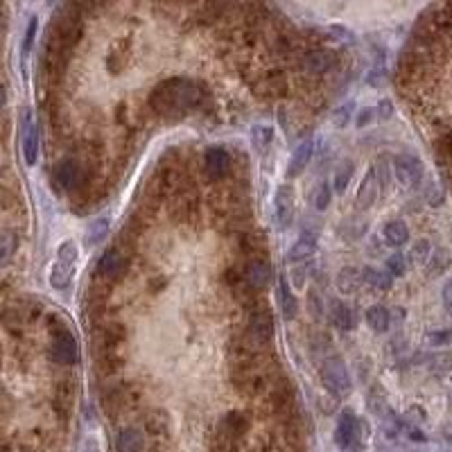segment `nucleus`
Masks as SVG:
<instances>
[{"mask_svg":"<svg viewBox=\"0 0 452 452\" xmlns=\"http://www.w3.org/2000/svg\"><path fill=\"white\" fill-rule=\"evenodd\" d=\"M271 141H274V127L271 125H253L251 127V143L258 152H267Z\"/></svg>","mask_w":452,"mask_h":452,"instance_id":"32","label":"nucleus"},{"mask_svg":"<svg viewBox=\"0 0 452 452\" xmlns=\"http://www.w3.org/2000/svg\"><path fill=\"white\" fill-rule=\"evenodd\" d=\"M244 337L249 340L258 351H267L271 340H274V317L267 308H258L249 315Z\"/></svg>","mask_w":452,"mask_h":452,"instance_id":"4","label":"nucleus"},{"mask_svg":"<svg viewBox=\"0 0 452 452\" xmlns=\"http://www.w3.org/2000/svg\"><path fill=\"white\" fill-rule=\"evenodd\" d=\"M362 283H364L362 281V269H357V267H342L340 274H337V278H335L337 290H340L342 294H355Z\"/></svg>","mask_w":452,"mask_h":452,"instance_id":"23","label":"nucleus"},{"mask_svg":"<svg viewBox=\"0 0 452 452\" xmlns=\"http://www.w3.org/2000/svg\"><path fill=\"white\" fill-rule=\"evenodd\" d=\"M380 190H382V184H380V179H377L375 168H371L364 175V179H362V184L357 188V197H355L357 208H362V210L371 208L373 204L377 202V197H380Z\"/></svg>","mask_w":452,"mask_h":452,"instance_id":"15","label":"nucleus"},{"mask_svg":"<svg viewBox=\"0 0 452 452\" xmlns=\"http://www.w3.org/2000/svg\"><path fill=\"white\" fill-rule=\"evenodd\" d=\"M437 156L443 170H452V129H446L437 138Z\"/></svg>","mask_w":452,"mask_h":452,"instance_id":"31","label":"nucleus"},{"mask_svg":"<svg viewBox=\"0 0 452 452\" xmlns=\"http://www.w3.org/2000/svg\"><path fill=\"white\" fill-rule=\"evenodd\" d=\"M106 231H109V222H106V219H97V222H93V224H90V228H88L86 242H88V244L100 242L102 237L106 235Z\"/></svg>","mask_w":452,"mask_h":452,"instance_id":"39","label":"nucleus"},{"mask_svg":"<svg viewBox=\"0 0 452 452\" xmlns=\"http://www.w3.org/2000/svg\"><path fill=\"white\" fill-rule=\"evenodd\" d=\"M337 63V57L333 50H328V48H315V50H308L306 55L301 57V68L303 72H308V75H326V72H331Z\"/></svg>","mask_w":452,"mask_h":452,"instance_id":"11","label":"nucleus"},{"mask_svg":"<svg viewBox=\"0 0 452 452\" xmlns=\"http://www.w3.org/2000/svg\"><path fill=\"white\" fill-rule=\"evenodd\" d=\"M391 116H393L391 100H380V104H377V118H380V120H389Z\"/></svg>","mask_w":452,"mask_h":452,"instance_id":"47","label":"nucleus"},{"mask_svg":"<svg viewBox=\"0 0 452 452\" xmlns=\"http://www.w3.org/2000/svg\"><path fill=\"white\" fill-rule=\"evenodd\" d=\"M143 430L152 437L161 439V437H170L172 434V418L166 409L154 407L150 412H145L143 416Z\"/></svg>","mask_w":452,"mask_h":452,"instance_id":"17","label":"nucleus"},{"mask_svg":"<svg viewBox=\"0 0 452 452\" xmlns=\"http://www.w3.org/2000/svg\"><path fill=\"white\" fill-rule=\"evenodd\" d=\"M258 88L265 90L269 97L285 95V90H287V77H285V72H283V70H269L267 75L260 79Z\"/></svg>","mask_w":452,"mask_h":452,"instance_id":"26","label":"nucleus"},{"mask_svg":"<svg viewBox=\"0 0 452 452\" xmlns=\"http://www.w3.org/2000/svg\"><path fill=\"white\" fill-rule=\"evenodd\" d=\"M52 357L63 366L77 364L79 362V344L68 328H61V331L52 333Z\"/></svg>","mask_w":452,"mask_h":452,"instance_id":"9","label":"nucleus"},{"mask_svg":"<svg viewBox=\"0 0 452 452\" xmlns=\"http://www.w3.org/2000/svg\"><path fill=\"white\" fill-rule=\"evenodd\" d=\"M249 418H246L244 414L240 412H228L224 416V421H222V432H226L228 437H233V439H240L244 437L246 432H249Z\"/></svg>","mask_w":452,"mask_h":452,"instance_id":"28","label":"nucleus"},{"mask_svg":"<svg viewBox=\"0 0 452 452\" xmlns=\"http://www.w3.org/2000/svg\"><path fill=\"white\" fill-rule=\"evenodd\" d=\"M37 30H39V21H37V16H32V19L28 21L26 37H23V48H21L23 59H28L30 52H32V46H35V39H37Z\"/></svg>","mask_w":452,"mask_h":452,"instance_id":"36","label":"nucleus"},{"mask_svg":"<svg viewBox=\"0 0 452 452\" xmlns=\"http://www.w3.org/2000/svg\"><path fill=\"white\" fill-rule=\"evenodd\" d=\"M319 407H322V412L333 414L337 409V396H322L319 398Z\"/></svg>","mask_w":452,"mask_h":452,"instance_id":"48","label":"nucleus"},{"mask_svg":"<svg viewBox=\"0 0 452 452\" xmlns=\"http://www.w3.org/2000/svg\"><path fill=\"white\" fill-rule=\"evenodd\" d=\"M450 262H452V258H450V253L446 251V249H437V251H432V256H430V260H427V274L430 276H439V274H443L448 267H450Z\"/></svg>","mask_w":452,"mask_h":452,"instance_id":"33","label":"nucleus"},{"mask_svg":"<svg viewBox=\"0 0 452 452\" xmlns=\"http://www.w3.org/2000/svg\"><path fill=\"white\" fill-rule=\"evenodd\" d=\"M452 340V333H430L427 335V344H432V346H443V344H448Z\"/></svg>","mask_w":452,"mask_h":452,"instance_id":"46","label":"nucleus"},{"mask_svg":"<svg viewBox=\"0 0 452 452\" xmlns=\"http://www.w3.org/2000/svg\"><path fill=\"white\" fill-rule=\"evenodd\" d=\"M208 452H237V443L233 437H228L226 432H217L215 437L210 439V446Z\"/></svg>","mask_w":452,"mask_h":452,"instance_id":"35","label":"nucleus"},{"mask_svg":"<svg viewBox=\"0 0 452 452\" xmlns=\"http://www.w3.org/2000/svg\"><path fill=\"white\" fill-rule=\"evenodd\" d=\"M322 380H324V387L333 393L337 398H348L353 393V377L348 366L344 364V360L340 357H326L322 362Z\"/></svg>","mask_w":452,"mask_h":452,"instance_id":"2","label":"nucleus"},{"mask_svg":"<svg viewBox=\"0 0 452 452\" xmlns=\"http://www.w3.org/2000/svg\"><path fill=\"white\" fill-rule=\"evenodd\" d=\"M242 276L253 290L260 292V290H267V285L271 283V278H274V267H271V262L265 258H249L242 267Z\"/></svg>","mask_w":452,"mask_h":452,"instance_id":"10","label":"nucleus"},{"mask_svg":"<svg viewBox=\"0 0 452 452\" xmlns=\"http://www.w3.org/2000/svg\"><path fill=\"white\" fill-rule=\"evenodd\" d=\"M393 175L402 186H416L423 179V163L412 154H398L393 156Z\"/></svg>","mask_w":452,"mask_h":452,"instance_id":"12","label":"nucleus"},{"mask_svg":"<svg viewBox=\"0 0 452 452\" xmlns=\"http://www.w3.org/2000/svg\"><path fill=\"white\" fill-rule=\"evenodd\" d=\"M328 319H331V324L340 328V331H351V328L355 326V315H353V308L348 306V303L340 301V299L331 301V308H328Z\"/></svg>","mask_w":452,"mask_h":452,"instance_id":"20","label":"nucleus"},{"mask_svg":"<svg viewBox=\"0 0 452 452\" xmlns=\"http://www.w3.org/2000/svg\"><path fill=\"white\" fill-rule=\"evenodd\" d=\"M95 342L97 346H100V353L102 351H116L122 342L127 340V331L122 324H116V322H106V324H100L95 326Z\"/></svg>","mask_w":452,"mask_h":452,"instance_id":"13","label":"nucleus"},{"mask_svg":"<svg viewBox=\"0 0 452 452\" xmlns=\"http://www.w3.org/2000/svg\"><path fill=\"white\" fill-rule=\"evenodd\" d=\"M382 235H384V242H387L389 246H393V249H400V246L409 240V228L402 219H391V222L384 224Z\"/></svg>","mask_w":452,"mask_h":452,"instance_id":"24","label":"nucleus"},{"mask_svg":"<svg viewBox=\"0 0 452 452\" xmlns=\"http://www.w3.org/2000/svg\"><path fill=\"white\" fill-rule=\"evenodd\" d=\"M353 172H355V168H353V163H348V161H346V163H342V166L335 170V177H333L335 193H340V195L346 193V188L351 186Z\"/></svg>","mask_w":452,"mask_h":452,"instance_id":"34","label":"nucleus"},{"mask_svg":"<svg viewBox=\"0 0 452 452\" xmlns=\"http://www.w3.org/2000/svg\"><path fill=\"white\" fill-rule=\"evenodd\" d=\"M88 175L84 166L77 159H61L55 168V184L61 188V190L68 193H81L88 186Z\"/></svg>","mask_w":452,"mask_h":452,"instance_id":"5","label":"nucleus"},{"mask_svg":"<svg viewBox=\"0 0 452 452\" xmlns=\"http://www.w3.org/2000/svg\"><path fill=\"white\" fill-rule=\"evenodd\" d=\"M12 240H14L12 233H5L3 235V262H7V260H10V256H12V249H14Z\"/></svg>","mask_w":452,"mask_h":452,"instance_id":"50","label":"nucleus"},{"mask_svg":"<svg viewBox=\"0 0 452 452\" xmlns=\"http://www.w3.org/2000/svg\"><path fill=\"white\" fill-rule=\"evenodd\" d=\"M308 308H310V315L317 319H324L326 315V303L322 299V294H319V290H310L308 292Z\"/></svg>","mask_w":452,"mask_h":452,"instance_id":"37","label":"nucleus"},{"mask_svg":"<svg viewBox=\"0 0 452 452\" xmlns=\"http://www.w3.org/2000/svg\"><path fill=\"white\" fill-rule=\"evenodd\" d=\"M387 271L391 276H405V271H407L405 256H402V253H393V256L387 260Z\"/></svg>","mask_w":452,"mask_h":452,"instance_id":"41","label":"nucleus"},{"mask_svg":"<svg viewBox=\"0 0 452 452\" xmlns=\"http://www.w3.org/2000/svg\"><path fill=\"white\" fill-rule=\"evenodd\" d=\"M315 251H317V235L315 233H303L301 240H297L290 246V251H287V260L294 262V265H301V262L308 260Z\"/></svg>","mask_w":452,"mask_h":452,"instance_id":"21","label":"nucleus"},{"mask_svg":"<svg viewBox=\"0 0 452 452\" xmlns=\"http://www.w3.org/2000/svg\"><path fill=\"white\" fill-rule=\"evenodd\" d=\"M443 306H446L448 315H452V278L443 285Z\"/></svg>","mask_w":452,"mask_h":452,"instance_id":"49","label":"nucleus"},{"mask_svg":"<svg viewBox=\"0 0 452 452\" xmlns=\"http://www.w3.org/2000/svg\"><path fill=\"white\" fill-rule=\"evenodd\" d=\"M23 159H26V166H37L39 159V129L35 122L26 116V127H23Z\"/></svg>","mask_w":452,"mask_h":452,"instance_id":"19","label":"nucleus"},{"mask_svg":"<svg viewBox=\"0 0 452 452\" xmlns=\"http://www.w3.org/2000/svg\"><path fill=\"white\" fill-rule=\"evenodd\" d=\"M127 269H129V258H127V251H122L120 246H113V249L104 251L102 258L97 260V278L104 283H118L122 278L127 276Z\"/></svg>","mask_w":452,"mask_h":452,"instance_id":"6","label":"nucleus"},{"mask_svg":"<svg viewBox=\"0 0 452 452\" xmlns=\"http://www.w3.org/2000/svg\"><path fill=\"white\" fill-rule=\"evenodd\" d=\"M208 100L204 84L188 77H168L154 86L150 95V109L163 118H181L202 109Z\"/></svg>","mask_w":452,"mask_h":452,"instance_id":"1","label":"nucleus"},{"mask_svg":"<svg viewBox=\"0 0 452 452\" xmlns=\"http://www.w3.org/2000/svg\"><path fill=\"white\" fill-rule=\"evenodd\" d=\"M351 116H353V102H346V104L340 106V109L333 113V125H335L337 129H344V127L348 125Z\"/></svg>","mask_w":452,"mask_h":452,"instance_id":"40","label":"nucleus"},{"mask_svg":"<svg viewBox=\"0 0 452 452\" xmlns=\"http://www.w3.org/2000/svg\"><path fill=\"white\" fill-rule=\"evenodd\" d=\"M331 206V186L328 184H319L317 193H315V208L317 210H326Z\"/></svg>","mask_w":452,"mask_h":452,"instance_id":"42","label":"nucleus"},{"mask_svg":"<svg viewBox=\"0 0 452 452\" xmlns=\"http://www.w3.org/2000/svg\"><path fill=\"white\" fill-rule=\"evenodd\" d=\"M118 452H141L145 448V439H143V432L138 427H125L120 430L118 434Z\"/></svg>","mask_w":452,"mask_h":452,"instance_id":"25","label":"nucleus"},{"mask_svg":"<svg viewBox=\"0 0 452 452\" xmlns=\"http://www.w3.org/2000/svg\"><path fill=\"white\" fill-rule=\"evenodd\" d=\"M278 297H281V308H283V317L290 322L299 315V301L297 297L290 292V285H287L285 278H281V283H278Z\"/></svg>","mask_w":452,"mask_h":452,"instance_id":"29","label":"nucleus"},{"mask_svg":"<svg viewBox=\"0 0 452 452\" xmlns=\"http://www.w3.org/2000/svg\"><path fill=\"white\" fill-rule=\"evenodd\" d=\"M290 276H292V285L297 287V290H301L303 285H306V276H308V271H306V267H301V265H297L292 271H290Z\"/></svg>","mask_w":452,"mask_h":452,"instance_id":"43","label":"nucleus"},{"mask_svg":"<svg viewBox=\"0 0 452 452\" xmlns=\"http://www.w3.org/2000/svg\"><path fill=\"white\" fill-rule=\"evenodd\" d=\"M375 118V111L371 109V106H366V109H362L360 113H357V120H355V125L362 129V127H369L371 125V120Z\"/></svg>","mask_w":452,"mask_h":452,"instance_id":"45","label":"nucleus"},{"mask_svg":"<svg viewBox=\"0 0 452 452\" xmlns=\"http://www.w3.org/2000/svg\"><path fill=\"white\" fill-rule=\"evenodd\" d=\"M362 281L373 292H387L393 285V276L384 269H375V267H364L362 269Z\"/></svg>","mask_w":452,"mask_h":452,"instance_id":"22","label":"nucleus"},{"mask_svg":"<svg viewBox=\"0 0 452 452\" xmlns=\"http://www.w3.org/2000/svg\"><path fill=\"white\" fill-rule=\"evenodd\" d=\"M95 366H97V373H100L102 377H111L122 366V362L116 355V351H102L100 355H97Z\"/></svg>","mask_w":452,"mask_h":452,"instance_id":"30","label":"nucleus"},{"mask_svg":"<svg viewBox=\"0 0 452 452\" xmlns=\"http://www.w3.org/2000/svg\"><path fill=\"white\" fill-rule=\"evenodd\" d=\"M75 265H77V244L72 240H66L57 249V260L50 269V285L55 290H66L70 285L72 274H75Z\"/></svg>","mask_w":452,"mask_h":452,"instance_id":"3","label":"nucleus"},{"mask_svg":"<svg viewBox=\"0 0 452 452\" xmlns=\"http://www.w3.org/2000/svg\"><path fill=\"white\" fill-rule=\"evenodd\" d=\"M366 437V423L360 421L353 409H344L335 427V441L340 448H348Z\"/></svg>","mask_w":452,"mask_h":452,"instance_id":"7","label":"nucleus"},{"mask_svg":"<svg viewBox=\"0 0 452 452\" xmlns=\"http://www.w3.org/2000/svg\"><path fill=\"white\" fill-rule=\"evenodd\" d=\"M312 154H315V141L312 138H303V141L297 145V150H294L290 163H287V179H297L301 177L306 168L310 166L312 161Z\"/></svg>","mask_w":452,"mask_h":452,"instance_id":"16","label":"nucleus"},{"mask_svg":"<svg viewBox=\"0 0 452 452\" xmlns=\"http://www.w3.org/2000/svg\"><path fill=\"white\" fill-rule=\"evenodd\" d=\"M409 253H412V262H416V265H423V262H427L432 256V246L427 240H418Z\"/></svg>","mask_w":452,"mask_h":452,"instance_id":"38","label":"nucleus"},{"mask_svg":"<svg viewBox=\"0 0 452 452\" xmlns=\"http://www.w3.org/2000/svg\"><path fill=\"white\" fill-rule=\"evenodd\" d=\"M366 326L371 328L373 333H387L389 331V322H391V315H389V310L380 306V303H375V306H371L366 310Z\"/></svg>","mask_w":452,"mask_h":452,"instance_id":"27","label":"nucleus"},{"mask_svg":"<svg viewBox=\"0 0 452 452\" xmlns=\"http://www.w3.org/2000/svg\"><path fill=\"white\" fill-rule=\"evenodd\" d=\"M233 156L224 147H208L204 154V172L210 181H224L233 172Z\"/></svg>","mask_w":452,"mask_h":452,"instance_id":"8","label":"nucleus"},{"mask_svg":"<svg viewBox=\"0 0 452 452\" xmlns=\"http://www.w3.org/2000/svg\"><path fill=\"white\" fill-rule=\"evenodd\" d=\"M432 369H437V371H446V369L452 366V355L450 353H441V355H434L432 357Z\"/></svg>","mask_w":452,"mask_h":452,"instance_id":"44","label":"nucleus"},{"mask_svg":"<svg viewBox=\"0 0 452 452\" xmlns=\"http://www.w3.org/2000/svg\"><path fill=\"white\" fill-rule=\"evenodd\" d=\"M72 400H75V380L72 377H61L55 387V398H52V407L59 421H66L72 412Z\"/></svg>","mask_w":452,"mask_h":452,"instance_id":"14","label":"nucleus"},{"mask_svg":"<svg viewBox=\"0 0 452 452\" xmlns=\"http://www.w3.org/2000/svg\"><path fill=\"white\" fill-rule=\"evenodd\" d=\"M274 210L278 217V224L281 226H290L294 219V190L292 186H278V190L274 195Z\"/></svg>","mask_w":452,"mask_h":452,"instance_id":"18","label":"nucleus"}]
</instances>
